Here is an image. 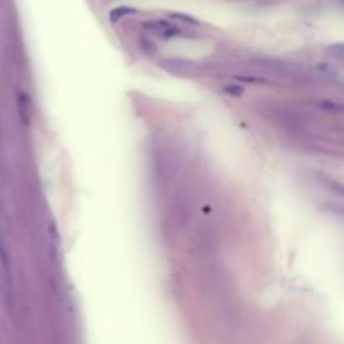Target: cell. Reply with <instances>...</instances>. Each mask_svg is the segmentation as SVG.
I'll return each mask as SVG.
<instances>
[{
    "mask_svg": "<svg viewBox=\"0 0 344 344\" xmlns=\"http://www.w3.org/2000/svg\"><path fill=\"white\" fill-rule=\"evenodd\" d=\"M143 29L151 32L153 35H158V37H162V39H170V37H175V35L180 34V29L175 27V25L170 24V22H164V20H149L143 25Z\"/></svg>",
    "mask_w": 344,
    "mask_h": 344,
    "instance_id": "6da1fadb",
    "label": "cell"
},
{
    "mask_svg": "<svg viewBox=\"0 0 344 344\" xmlns=\"http://www.w3.org/2000/svg\"><path fill=\"white\" fill-rule=\"evenodd\" d=\"M17 108H19L20 123L27 128L31 124V99L25 93L17 94Z\"/></svg>",
    "mask_w": 344,
    "mask_h": 344,
    "instance_id": "7a4b0ae2",
    "label": "cell"
},
{
    "mask_svg": "<svg viewBox=\"0 0 344 344\" xmlns=\"http://www.w3.org/2000/svg\"><path fill=\"white\" fill-rule=\"evenodd\" d=\"M134 12H136V9H131V7H116L115 10L109 12V19H111V22H118L121 17L128 16V14H134Z\"/></svg>",
    "mask_w": 344,
    "mask_h": 344,
    "instance_id": "3957f363",
    "label": "cell"
},
{
    "mask_svg": "<svg viewBox=\"0 0 344 344\" xmlns=\"http://www.w3.org/2000/svg\"><path fill=\"white\" fill-rule=\"evenodd\" d=\"M171 17L173 19H180V20H186V24H192V25H198L200 22L197 19H193V17L186 16V14H171Z\"/></svg>",
    "mask_w": 344,
    "mask_h": 344,
    "instance_id": "8992f818",
    "label": "cell"
},
{
    "mask_svg": "<svg viewBox=\"0 0 344 344\" xmlns=\"http://www.w3.org/2000/svg\"><path fill=\"white\" fill-rule=\"evenodd\" d=\"M223 93L230 94V96H242L244 93V86H240V84H227V86H223Z\"/></svg>",
    "mask_w": 344,
    "mask_h": 344,
    "instance_id": "277c9868",
    "label": "cell"
},
{
    "mask_svg": "<svg viewBox=\"0 0 344 344\" xmlns=\"http://www.w3.org/2000/svg\"><path fill=\"white\" fill-rule=\"evenodd\" d=\"M328 52L331 54V56H334L338 61H343V44H334V46H331L328 49Z\"/></svg>",
    "mask_w": 344,
    "mask_h": 344,
    "instance_id": "5b68a950",
    "label": "cell"
},
{
    "mask_svg": "<svg viewBox=\"0 0 344 344\" xmlns=\"http://www.w3.org/2000/svg\"><path fill=\"white\" fill-rule=\"evenodd\" d=\"M235 81H244V82H262V79H257V78H245V76H235Z\"/></svg>",
    "mask_w": 344,
    "mask_h": 344,
    "instance_id": "52a82bcc",
    "label": "cell"
}]
</instances>
